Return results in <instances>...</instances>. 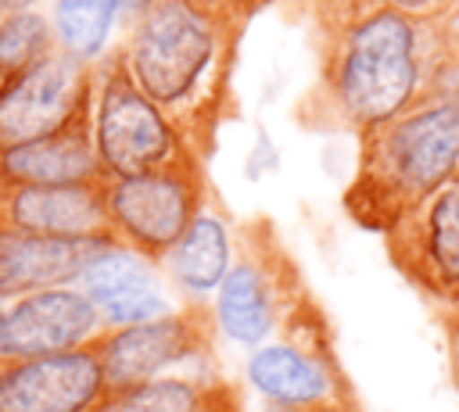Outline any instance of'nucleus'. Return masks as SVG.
Returning <instances> with one entry per match:
<instances>
[{"label":"nucleus","mask_w":459,"mask_h":412,"mask_svg":"<svg viewBox=\"0 0 459 412\" xmlns=\"http://www.w3.org/2000/svg\"><path fill=\"white\" fill-rule=\"evenodd\" d=\"M308 14L316 75L294 104L305 133L359 140L420 97L441 25L377 0H308Z\"/></svg>","instance_id":"nucleus-1"},{"label":"nucleus","mask_w":459,"mask_h":412,"mask_svg":"<svg viewBox=\"0 0 459 412\" xmlns=\"http://www.w3.org/2000/svg\"><path fill=\"white\" fill-rule=\"evenodd\" d=\"M111 43L136 90L208 165L219 136L240 118L237 64L247 25L190 0H143Z\"/></svg>","instance_id":"nucleus-2"},{"label":"nucleus","mask_w":459,"mask_h":412,"mask_svg":"<svg viewBox=\"0 0 459 412\" xmlns=\"http://www.w3.org/2000/svg\"><path fill=\"white\" fill-rule=\"evenodd\" d=\"M459 172V97L420 93L405 111L359 136L351 179L341 193L344 215L387 233L409 208Z\"/></svg>","instance_id":"nucleus-3"},{"label":"nucleus","mask_w":459,"mask_h":412,"mask_svg":"<svg viewBox=\"0 0 459 412\" xmlns=\"http://www.w3.org/2000/svg\"><path fill=\"white\" fill-rule=\"evenodd\" d=\"M308 294L305 272L273 219L255 215L233 226V262L212 301L219 333L233 344L258 348Z\"/></svg>","instance_id":"nucleus-4"},{"label":"nucleus","mask_w":459,"mask_h":412,"mask_svg":"<svg viewBox=\"0 0 459 412\" xmlns=\"http://www.w3.org/2000/svg\"><path fill=\"white\" fill-rule=\"evenodd\" d=\"M90 136L104 179H129L183 161H201L176 125L136 90L118 50L93 64Z\"/></svg>","instance_id":"nucleus-5"},{"label":"nucleus","mask_w":459,"mask_h":412,"mask_svg":"<svg viewBox=\"0 0 459 412\" xmlns=\"http://www.w3.org/2000/svg\"><path fill=\"white\" fill-rule=\"evenodd\" d=\"M247 383L265 398L273 408L298 412L316 401L330 398H355V383L341 365L333 326L316 294H308L283 326L251 351L247 358Z\"/></svg>","instance_id":"nucleus-6"},{"label":"nucleus","mask_w":459,"mask_h":412,"mask_svg":"<svg viewBox=\"0 0 459 412\" xmlns=\"http://www.w3.org/2000/svg\"><path fill=\"white\" fill-rule=\"evenodd\" d=\"M212 190L204 161H183L129 179H104V211L115 244L151 265H161Z\"/></svg>","instance_id":"nucleus-7"},{"label":"nucleus","mask_w":459,"mask_h":412,"mask_svg":"<svg viewBox=\"0 0 459 412\" xmlns=\"http://www.w3.org/2000/svg\"><path fill=\"white\" fill-rule=\"evenodd\" d=\"M219 322L208 301H186L158 319L104 330L93 348L100 358V373L108 394L140 387L147 380L169 376V369L186 362H204L215 355Z\"/></svg>","instance_id":"nucleus-8"},{"label":"nucleus","mask_w":459,"mask_h":412,"mask_svg":"<svg viewBox=\"0 0 459 412\" xmlns=\"http://www.w3.org/2000/svg\"><path fill=\"white\" fill-rule=\"evenodd\" d=\"M380 240L409 287L437 308L459 305V172L409 208Z\"/></svg>","instance_id":"nucleus-9"},{"label":"nucleus","mask_w":459,"mask_h":412,"mask_svg":"<svg viewBox=\"0 0 459 412\" xmlns=\"http://www.w3.org/2000/svg\"><path fill=\"white\" fill-rule=\"evenodd\" d=\"M93 104V64L50 47L0 93V150L61 133Z\"/></svg>","instance_id":"nucleus-10"},{"label":"nucleus","mask_w":459,"mask_h":412,"mask_svg":"<svg viewBox=\"0 0 459 412\" xmlns=\"http://www.w3.org/2000/svg\"><path fill=\"white\" fill-rule=\"evenodd\" d=\"M108 401L97 348L0 358V412H97Z\"/></svg>","instance_id":"nucleus-11"},{"label":"nucleus","mask_w":459,"mask_h":412,"mask_svg":"<svg viewBox=\"0 0 459 412\" xmlns=\"http://www.w3.org/2000/svg\"><path fill=\"white\" fill-rule=\"evenodd\" d=\"M104 333L100 312L79 287H50L7 297L0 315V358L61 355Z\"/></svg>","instance_id":"nucleus-12"},{"label":"nucleus","mask_w":459,"mask_h":412,"mask_svg":"<svg viewBox=\"0 0 459 412\" xmlns=\"http://www.w3.org/2000/svg\"><path fill=\"white\" fill-rule=\"evenodd\" d=\"M0 229L115 244L104 211V179L65 186H0Z\"/></svg>","instance_id":"nucleus-13"},{"label":"nucleus","mask_w":459,"mask_h":412,"mask_svg":"<svg viewBox=\"0 0 459 412\" xmlns=\"http://www.w3.org/2000/svg\"><path fill=\"white\" fill-rule=\"evenodd\" d=\"M111 244L57 240L0 229V297H22L50 287H75L82 269Z\"/></svg>","instance_id":"nucleus-14"},{"label":"nucleus","mask_w":459,"mask_h":412,"mask_svg":"<svg viewBox=\"0 0 459 412\" xmlns=\"http://www.w3.org/2000/svg\"><path fill=\"white\" fill-rule=\"evenodd\" d=\"M230 262H233V219H230L219 190H212V197L204 201V208L197 211L190 229L161 258L158 272L172 287H179L190 301H201L204 294L219 290L222 276L230 272Z\"/></svg>","instance_id":"nucleus-15"},{"label":"nucleus","mask_w":459,"mask_h":412,"mask_svg":"<svg viewBox=\"0 0 459 412\" xmlns=\"http://www.w3.org/2000/svg\"><path fill=\"white\" fill-rule=\"evenodd\" d=\"M219 373H183V376H158L140 387L108 394L97 412H204L212 398L222 391Z\"/></svg>","instance_id":"nucleus-16"},{"label":"nucleus","mask_w":459,"mask_h":412,"mask_svg":"<svg viewBox=\"0 0 459 412\" xmlns=\"http://www.w3.org/2000/svg\"><path fill=\"white\" fill-rule=\"evenodd\" d=\"M118 21L115 0H54L50 32L54 47L75 61L97 64L111 50V29Z\"/></svg>","instance_id":"nucleus-17"},{"label":"nucleus","mask_w":459,"mask_h":412,"mask_svg":"<svg viewBox=\"0 0 459 412\" xmlns=\"http://www.w3.org/2000/svg\"><path fill=\"white\" fill-rule=\"evenodd\" d=\"M54 47L50 18L43 11H7L0 14V93L29 72Z\"/></svg>","instance_id":"nucleus-18"},{"label":"nucleus","mask_w":459,"mask_h":412,"mask_svg":"<svg viewBox=\"0 0 459 412\" xmlns=\"http://www.w3.org/2000/svg\"><path fill=\"white\" fill-rule=\"evenodd\" d=\"M158 276H161L158 265H151V262H143L140 254H133V251L111 244V247H104V251L82 269V276H79L75 287H79V290L93 301V308H97V305H104V301L126 294V290L158 283Z\"/></svg>","instance_id":"nucleus-19"},{"label":"nucleus","mask_w":459,"mask_h":412,"mask_svg":"<svg viewBox=\"0 0 459 412\" xmlns=\"http://www.w3.org/2000/svg\"><path fill=\"white\" fill-rule=\"evenodd\" d=\"M420 25H455L459 21V0H377Z\"/></svg>","instance_id":"nucleus-20"},{"label":"nucleus","mask_w":459,"mask_h":412,"mask_svg":"<svg viewBox=\"0 0 459 412\" xmlns=\"http://www.w3.org/2000/svg\"><path fill=\"white\" fill-rule=\"evenodd\" d=\"M190 4H197V7H204V11H215V14H226V18H233V21H240V25H251L269 4H276V0H190Z\"/></svg>","instance_id":"nucleus-21"},{"label":"nucleus","mask_w":459,"mask_h":412,"mask_svg":"<svg viewBox=\"0 0 459 412\" xmlns=\"http://www.w3.org/2000/svg\"><path fill=\"white\" fill-rule=\"evenodd\" d=\"M441 330H445V358H448V376L459 394V308H441Z\"/></svg>","instance_id":"nucleus-22"},{"label":"nucleus","mask_w":459,"mask_h":412,"mask_svg":"<svg viewBox=\"0 0 459 412\" xmlns=\"http://www.w3.org/2000/svg\"><path fill=\"white\" fill-rule=\"evenodd\" d=\"M269 412H287V408H273V405H269ZM298 412H362V401H359V394H355V398H330V401L305 405V408H298Z\"/></svg>","instance_id":"nucleus-23"},{"label":"nucleus","mask_w":459,"mask_h":412,"mask_svg":"<svg viewBox=\"0 0 459 412\" xmlns=\"http://www.w3.org/2000/svg\"><path fill=\"white\" fill-rule=\"evenodd\" d=\"M36 7V0H0V14H7V11H32Z\"/></svg>","instance_id":"nucleus-24"},{"label":"nucleus","mask_w":459,"mask_h":412,"mask_svg":"<svg viewBox=\"0 0 459 412\" xmlns=\"http://www.w3.org/2000/svg\"><path fill=\"white\" fill-rule=\"evenodd\" d=\"M140 4H143V0H115V7H118V21H122L126 14H133Z\"/></svg>","instance_id":"nucleus-25"},{"label":"nucleus","mask_w":459,"mask_h":412,"mask_svg":"<svg viewBox=\"0 0 459 412\" xmlns=\"http://www.w3.org/2000/svg\"><path fill=\"white\" fill-rule=\"evenodd\" d=\"M4 305H7V297H0V315H4Z\"/></svg>","instance_id":"nucleus-26"}]
</instances>
